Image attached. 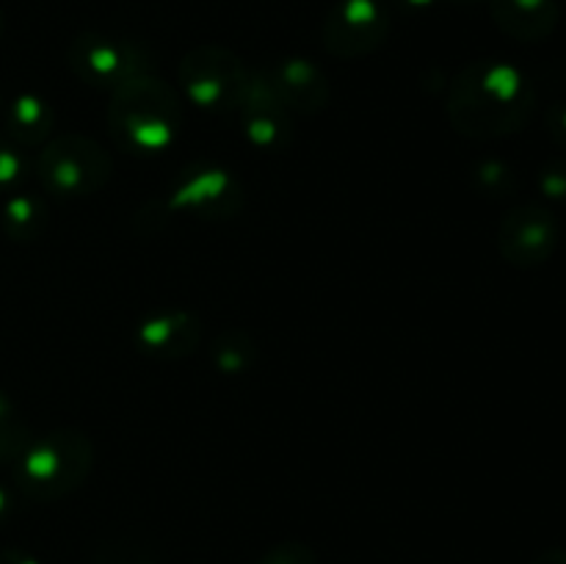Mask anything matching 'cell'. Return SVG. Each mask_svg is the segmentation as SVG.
Instances as JSON below:
<instances>
[{"mask_svg":"<svg viewBox=\"0 0 566 564\" xmlns=\"http://www.w3.org/2000/svg\"><path fill=\"white\" fill-rule=\"evenodd\" d=\"M534 105V86L523 72L497 61H475L459 72L448 114L464 136L501 138L520 130Z\"/></svg>","mask_w":566,"mask_h":564,"instance_id":"obj_1","label":"cell"},{"mask_svg":"<svg viewBox=\"0 0 566 564\" xmlns=\"http://www.w3.org/2000/svg\"><path fill=\"white\" fill-rule=\"evenodd\" d=\"M108 122L122 147L136 153H160L180 130L182 105L164 81L144 75L116 88Z\"/></svg>","mask_w":566,"mask_h":564,"instance_id":"obj_2","label":"cell"},{"mask_svg":"<svg viewBox=\"0 0 566 564\" xmlns=\"http://www.w3.org/2000/svg\"><path fill=\"white\" fill-rule=\"evenodd\" d=\"M94 462L92 442L81 431H53L31 442L17 459V484L28 498L53 501L77 490Z\"/></svg>","mask_w":566,"mask_h":564,"instance_id":"obj_3","label":"cell"},{"mask_svg":"<svg viewBox=\"0 0 566 564\" xmlns=\"http://www.w3.org/2000/svg\"><path fill=\"white\" fill-rule=\"evenodd\" d=\"M36 175L50 194L88 197L108 180L111 158L94 138L66 133L39 153Z\"/></svg>","mask_w":566,"mask_h":564,"instance_id":"obj_4","label":"cell"},{"mask_svg":"<svg viewBox=\"0 0 566 564\" xmlns=\"http://www.w3.org/2000/svg\"><path fill=\"white\" fill-rule=\"evenodd\" d=\"M254 72L227 48L191 50L180 64V83L191 100L210 111H241Z\"/></svg>","mask_w":566,"mask_h":564,"instance_id":"obj_5","label":"cell"},{"mask_svg":"<svg viewBox=\"0 0 566 564\" xmlns=\"http://www.w3.org/2000/svg\"><path fill=\"white\" fill-rule=\"evenodd\" d=\"M70 66L92 86H125L149 75V53L133 39L83 33L70 48Z\"/></svg>","mask_w":566,"mask_h":564,"instance_id":"obj_6","label":"cell"},{"mask_svg":"<svg viewBox=\"0 0 566 564\" xmlns=\"http://www.w3.org/2000/svg\"><path fill=\"white\" fill-rule=\"evenodd\" d=\"M390 33V14L379 0H340L324 25V48L340 59L374 53Z\"/></svg>","mask_w":566,"mask_h":564,"instance_id":"obj_7","label":"cell"},{"mask_svg":"<svg viewBox=\"0 0 566 564\" xmlns=\"http://www.w3.org/2000/svg\"><path fill=\"white\" fill-rule=\"evenodd\" d=\"M558 243L556 216L536 202L517 205L506 213L501 224L503 258L520 269L542 265Z\"/></svg>","mask_w":566,"mask_h":564,"instance_id":"obj_8","label":"cell"},{"mask_svg":"<svg viewBox=\"0 0 566 564\" xmlns=\"http://www.w3.org/2000/svg\"><path fill=\"white\" fill-rule=\"evenodd\" d=\"M490 14L506 36L542 42L558 25V0H490Z\"/></svg>","mask_w":566,"mask_h":564,"instance_id":"obj_9","label":"cell"},{"mask_svg":"<svg viewBox=\"0 0 566 564\" xmlns=\"http://www.w3.org/2000/svg\"><path fill=\"white\" fill-rule=\"evenodd\" d=\"M138 346L153 357H186L199 346V324L188 313H169L138 326Z\"/></svg>","mask_w":566,"mask_h":564,"instance_id":"obj_10","label":"cell"},{"mask_svg":"<svg viewBox=\"0 0 566 564\" xmlns=\"http://www.w3.org/2000/svg\"><path fill=\"white\" fill-rule=\"evenodd\" d=\"M269 81L274 83L280 97L296 108H321L326 100V81L310 61H282Z\"/></svg>","mask_w":566,"mask_h":564,"instance_id":"obj_11","label":"cell"},{"mask_svg":"<svg viewBox=\"0 0 566 564\" xmlns=\"http://www.w3.org/2000/svg\"><path fill=\"white\" fill-rule=\"evenodd\" d=\"M53 130V108L39 97H20L9 108V133L17 144H39Z\"/></svg>","mask_w":566,"mask_h":564,"instance_id":"obj_12","label":"cell"},{"mask_svg":"<svg viewBox=\"0 0 566 564\" xmlns=\"http://www.w3.org/2000/svg\"><path fill=\"white\" fill-rule=\"evenodd\" d=\"M44 224L42 205L33 197H11L3 208V227L11 238H33Z\"/></svg>","mask_w":566,"mask_h":564,"instance_id":"obj_13","label":"cell"},{"mask_svg":"<svg viewBox=\"0 0 566 564\" xmlns=\"http://www.w3.org/2000/svg\"><path fill=\"white\" fill-rule=\"evenodd\" d=\"M31 446L25 426L14 418L11 404L0 396V459H20Z\"/></svg>","mask_w":566,"mask_h":564,"instance_id":"obj_14","label":"cell"},{"mask_svg":"<svg viewBox=\"0 0 566 564\" xmlns=\"http://www.w3.org/2000/svg\"><path fill=\"white\" fill-rule=\"evenodd\" d=\"M252 348L254 346L249 343V337L243 335V332H227V335H221L213 357L227 374H238V370H243L249 363H252V354H254Z\"/></svg>","mask_w":566,"mask_h":564,"instance_id":"obj_15","label":"cell"},{"mask_svg":"<svg viewBox=\"0 0 566 564\" xmlns=\"http://www.w3.org/2000/svg\"><path fill=\"white\" fill-rule=\"evenodd\" d=\"M539 186L547 197L566 202V158H556L542 169Z\"/></svg>","mask_w":566,"mask_h":564,"instance_id":"obj_16","label":"cell"},{"mask_svg":"<svg viewBox=\"0 0 566 564\" xmlns=\"http://www.w3.org/2000/svg\"><path fill=\"white\" fill-rule=\"evenodd\" d=\"M263 564H315V558L310 553V547L298 545V542H285V545L274 547L263 558Z\"/></svg>","mask_w":566,"mask_h":564,"instance_id":"obj_17","label":"cell"},{"mask_svg":"<svg viewBox=\"0 0 566 564\" xmlns=\"http://www.w3.org/2000/svg\"><path fill=\"white\" fill-rule=\"evenodd\" d=\"M22 175V160L17 155L14 147L0 142V186H11V182L20 180Z\"/></svg>","mask_w":566,"mask_h":564,"instance_id":"obj_18","label":"cell"},{"mask_svg":"<svg viewBox=\"0 0 566 564\" xmlns=\"http://www.w3.org/2000/svg\"><path fill=\"white\" fill-rule=\"evenodd\" d=\"M551 133L553 138H556L558 144H564L566 147V103L564 105H556L551 114Z\"/></svg>","mask_w":566,"mask_h":564,"instance_id":"obj_19","label":"cell"},{"mask_svg":"<svg viewBox=\"0 0 566 564\" xmlns=\"http://www.w3.org/2000/svg\"><path fill=\"white\" fill-rule=\"evenodd\" d=\"M0 564H39L36 558L28 556V553L9 547V551H0Z\"/></svg>","mask_w":566,"mask_h":564,"instance_id":"obj_20","label":"cell"},{"mask_svg":"<svg viewBox=\"0 0 566 564\" xmlns=\"http://www.w3.org/2000/svg\"><path fill=\"white\" fill-rule=\"evenodd\" d=\"M531 564H566V547H551V551L539 553Z\"/></svg>","mask_w":566,"mask_h":564,"instance_id":"obj_21","label":"cell"},{"mask_svg":"<svg viewBox=\"0 0 566 564\" xmlns=\"http://www.w3.org/2000/svg\"><path fill=\"white\" fill-rule=\"evenodd\" d=\"M9 512H11V498L6 495V490H3V487H0V525H3L6 520H9Z\"/></svg>","mask_w":566,"mask_h":564,"instance_id":"obj_22","label":"cell"},{"mask_svg":"<svg viewBox=\"0 0 566 564\" xmlns=\"http://www.w3.org/2000/svg\"><path fill=\"white\" fill-rule=\"evenodd\" d=\"M403 6H409V9H429V6H434L437 0H401Z\"/></svg>","mask_w":566,"mask_h":564,"instance_id":"obj_23","label":"cell"},{"mask_svg":"<svg viewBox=\"0 0 566 564\" xmlns=\"http://www.w3.org/2000/svg\"><path fill=\"white\" fill-rule=\"evenodd\" d=\"M0 36H3V11H0Z\"/></svg>","mask_w":566,"mask_h":564,"instance_id":"obj_24","label":"cell"}]
</instances>
